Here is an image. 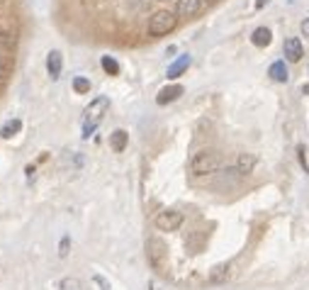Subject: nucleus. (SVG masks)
<instances>
[{"label":"nucleus","mask_w":309,"mask_h":290,"mask_svg":"<svg viewBox=\"0 0 309 290\" xmlns=\"http://www.w3.org/2000/svg\"><path fill=\"white\" fill-rule=\"evenodd\" d=\"M180 95H183V85L173 83V85H166V88H161V90H159L156 102H159V105H168V102H176Z\"/></svg>","instance_id":"1a4fd4ad"},{"label":"nucleus","mask_w":309,"mask_h":290,"mask_svg":"<svg viewBox=\"0 0 309 290\" xmlns=\"http://www.w3.org/2000/svg\"><path fill=\"white\" fill-rule=\"evenodd\" d=\"M282 51H285V59H287V61H292V64H297V61L304 56V47H302V42H299L297 37H290V39H285V44H282Z\"/></svg>","instance_id":"0eeeda50"},{"label":"nucleus","mask_w":309,"mask_h":290,"mask_svg":"<svg viewBox=\"0 0 309 290\" xmlns=\"http://www.w3.org/2000/svg\"><path fill=\"white\" fill-rule=\"evenodd\" d=\"M270 39H273V32H270L268 27H258V30L253 32V37H251V42H253L256 47H268Z\"/></svg>","instance_id":"dca6fc26"},{"label":"nucleus","mask_w":309,"mask_h":290,"mask_svg":"<svg viewBox=\"0 0 309 290\" xmlns=\"http://www.w3.org/2000/svg\"><path fill=\"white\" fill-rule=\"evenodd\" d=\"M22 129V122L20 119H10V122H5L3 124V129H0V136H5V139H10L13 134H17Z\"/></svg>","instance_id":"a211bd4d"},{"label":"nucleus","mask_w":309,"mask_h":290,"mask_svg":"<svg viewBox=\"0 0 309 290\" xmlns=\"http://www.w3.org/2000/svg\"><path fill=\"white\" fill-rule=\"evenodd\" d=\"M268 76H270L273 81H277V83H287L290 73H287V66H285V61H275V64L268 68Z\"/></svg>","instance_id":"2eb2a0df"},{"label":"nucleus","mask_w":309,"mask_h":290,"mask_svg":"<svg viewBox=\"0 0 309 290\" xmlns=\"http://www.w3.org/2000/svg\"><path fill=\"white\" fill-rule=\"evenodd\" d=\"M61 68H64V56H61V51H49V56H47V71H49V76L56 81L59 76H61Z\"/></svg>","instance_id":"9d476101"},{"label":"nucleus","mask_w":309,"mask_h":290,"mask_svg":"<svg viewBox=\"0 0 309 290\" xmlns=\"http://www.w3.org/2000/svg\"><path fill=\"white\" fill-rule=\"evenodd\" d=\"M178 25V15L171 10H156L148 17V34L151 37H163L168 32H173Z\"/></svg>","instance_id":"7ed1b4c3"},{"label":"nucleus","mask_w":309,"mask_h":290,"mask_svg":"<svg viewBox=\"0 0 309 290\" xmlns=\"http://www.w3.org/2000/svg\"><path fill=\"white\" fill-rule=\"evenodd\" d=\"M256 169V156L253 154H239L236 156V173H241V176H246V173H251Z\"/></svg>","instance_id":"f8f14e48"},{"label":"nucleus","mask_w":309,"mask_h":290,"mask_svg":"<svg viewBox=\"0 0 309 290\" xmlns=\"http://www.w3.org/2000/svg\"><path fill=\"white\" fill-rule=\"evenodd\" d=\"M202 10H205L202 0H178L173 13H176L178 17H183V20H190V17H195L197 13H202Z\"/></svg>","instance_id":"423d86ee"},{"label":"nucleus","mask_w":309,"mask_h":290,"mask_svg":"<svg viewBox=\"0 0 309 290\" xmlns=\"http://www.w3.org/2000/svg\"><path fill=\"white\" fill-rule=\"evenodd\" d=\"M268 3H270V0H256V10H263Z\"/></svg>","instance_id":"b1692460"},{"label":"nucleus","mask_w":309,"mask_h":290,"mask_svg":"<svg viewBox=\"0 0 309 290\" xmlns=\"http://www.w3.org/2000/svg\"><path fill=\"white\" fill-rule=\"evenodd\" d=\"M302 34H304V37H309V17H307V20H302Z\"/></svg>","instance_id":"5701e85b"},{"label":"nucleus","mask_w":309,"mask_h":290,"mask_svg":"<svg viewBox=\"0 0 309 290\" xmlns=\"http://www.w3.org/2000/svg\"><path fill=\"white\" fill-rule=\"evenodd\" d=\"M222 166V156L214 149H202L190 159V173L193 176H210Z\"/></svg>","instance_id":"f257e3e1"},{"label":"nucleus","mask_w":309,"mask_h":290,"mask_svg":"<svg viewBox=\"0 0 309 290\" xmlns=\"http://www.w3.org/2000/svg\"><path fill=\"white\" fill-rule=\"evenodd\" d=\"M73 90H76V93H81V95H83V93H88V90H90V81H88V78H83V76L73 78Z\"/></svg>","instance_id":"412c9836"},{"label":"nucleus","mask_w":309,"mask_h":290,"mask_svg":"<svg viewBox=\"0 0 309 290\" xmlns=\"http://www.w3.org/2000/svg\"><path fill=\"white\" fill-rule=\"evenodd\" d=\"M214 3H217V0H202V5H205V8H207V5H214Z\"/></svg>","instance_id":"393cba45"},{"label":"nucleus","mask_w":309,"mask_h":290,"mask_svg":"<svg viewBox=\"0 0 309 290\" xmlns=\"http://www.w3.org/2000/svg\"><path fill=\"white\" fill-rule=\"evenodd\" d=\"M59 288H61V290H83L81 280H78V278H73V275H66V278H61Z\"/></svg>","instance_id":"aec40b11"},{"label":"nucleus","mask_w":309,"mask_h":290,"mask_svg":"<svg viewBox=\"0 0 309 290\" xmlns=\"http://www.w3.org/2000/svg\"><path fill=\"white\" fill-rule=\"evenodd\" d=\"M100 64H102L105 73H110V76H117V73H119V64H117L112 56H102V59H100Z\"/></svg>","instance_id":"6ab92c4d"},{"label":"nucleus","mask_w":309,"mask_h":290,"mask_svg":"<svg viewBox=\"0 0 309 290\" xmlns=\"http://www.w3.org/2000/svg\"><path fill=\"white\" fill-rule=\"evenodd\" d=\"M190 64H193V59H190L188 54H183V56H180L178 61H173V64L168 66V73H166V76H168L171 81H176L178 76H183V73H185V71L190 68Z\"/></svg>","instance_id":"9b49d317"},{"label":"nucleus","mask_w":309,"mask_h":290,"mask_svg":"<svg viewBox=\"0 0 309 290\" xmlns=\"http://www.w3.org/2000/svg\"><path fill=\"white\" fill-rule=\"evenodd\" d=\"M146 256H148V263L153 271H159L161 275L168 273V251H166V244L161 239H148L146 241Z\"/></svg>","instance_id":"20e7f679"},{"label":"nucleus","mask_w":309,"mask_h":290,"mask_svg":"<svg viewBox=\"0 0 309 290\" xmlns=\"http://www.w3.org/2000/svg\"><path fill=\"white\" fill-rule=\"evenodd\" d=\"M10 73H13V61H10V56H5L3 51H0V83L8 81Z\"/></svg>","instance_id":"f3484780"},{"label":"nucleus","mask_w":309,"mask_h":290,"mask_svg":"<svg viewBox=\"0 0 309 290\" xmlns=\"http://www.w3.org/2000/svg\"><path fill=\"white\" fill-rule=\"evenodd\" d=\"M302 93H307V95H309V83H307V85H302Z\"/></svg>","instance_id":"a878e982"},{"label":"nucleus","mask_w":309,"mask_h":290,"mask_svg":"<svg viewBox=\"0 0 309 290\" xmlns=\"http://www.w3.org/2000/svg\"><path fill=\"white\" fill-rule=\"evenodd\" d=\"M68 244H71V239H68V237H64V239H61V246H59V256H61V258H66V256H68Z\"/></svg>","instance_id":"4be33fe9"},{"label":"nucleus","mask_w":309,"mask_h":290,"mask_svg":"<svg viewBox=\"0 0 309 290\" xmlns=\"http://www.w3.org/2000/svg\"><path fill=\"white\" fill-rule=\"evenodd\" d=\"M231 273H234V263H217L212 271H210V283H214V285H219V283H227L229 278H231Z\"/></svg>","instance_id":"6e6552de"},{"label":"nucleus","mask_w":309,"mask_h":290,"mask_svg":"<svg viewBox=\"0 0 309 290\" xmlns=\"http://www.w3.org/2000/svg\"><path fill=\"white\" fill-rule=\"evenodd\" d=\"M156 227L161 229V232H176L180 224H183V212L180 210H173V207H166V210H161L159 215H156Z\"/></svg>","instance_id":"39448f33"},{"label":"nucleus","mask_w":309,"mask_h":290,"mask_svg":"<svg viewBox=\"0 0 309 290\" xmlns=\"http://www.w3.org/2000/svg\"><path fill=\"white\" fill-rule=\"evenodd\" d=\"M127 141H129V134L124 132V129H114L112 134H110V147H112V152H124L127 149Z\"/></svg>","instance_id":"ddd939ff"},{"label":"nucleus","mask_w":309,"mask_h":290,"mask_svg":"<svg viewBox=\"0 0 309 290\" xmlns=\"http://www.w3.org/2000/svg\"><path fill=\"white\" fill-rule=\"evenodd\" d=\"M107 107H110V100H107L105 95L95 98V100L85 107V112H83V136H85V139L95 132V127H98V124H100V119L105 117Z\"/></svg>","instance_id":"f03ea898"},{"label":"nucleus","mask_w":309,"mask_h":290,"mask_svg":"<svg viewBox=\"0 0 309 290\" xmlns=\"http://www.w3.org/2000/svg\"><path fill=\"white\" fill-rule=\"evenodd\" d=\"M0 47L5 51H13L17 47V30H8V27L0 30Z\"/></svg>","instance_id":"4468645a"}]
</instances>
